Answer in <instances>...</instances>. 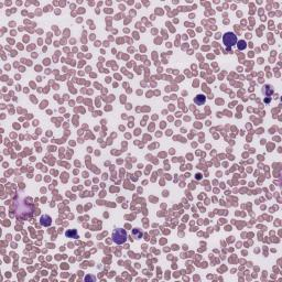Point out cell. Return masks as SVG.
I'll return each instance as SVG.
<instances>
[{"label":"cell","mask_w":282,"mask_h":282,"mask_svg":"<svg viewBox=\"0 0 282 282\" xmlns=\"http://www.w3.org/2000/svg\"><path fill=\"white\" fill-rule=\"evenodd\" d=\"M205 101H206V96L203 94L196 95L195 99H194V103L196 105H203V104H205Z\"/></svg>","instance_id":"obj_4"},{"label":"cell","mask_w":282,"mask_h":282,"mask_svg":"<svg viewBox=\"0 0 282 282\" xmlns=\"http://www.w3.org/2000/svg\"><path fill=\"white\" fill-rule=\"evenodd\" d=\"M112 240H114L115 244H117V245H123V244H125L127 240V232L125 229H121V228L115 229V232L112 233Z\"/></svg>","instance_id":"obj_1"},{"label":"cell","mask_w":282,"mask_h":282,"mask_svg":"<svg viewBox=\"0 0 282 282\" xmlns=\"http://www.w3.org/2000/svg\"><path fill=\"white\" fill-rule=\"evenodd\" d=\"M237 47H238V50H240V51L245 50V49L247 47L246 41H244V40L237 41Z\"/></svg>","instance_id":"obj_5"},{"label":"cell","mask_w":282,"mask_h":282,"mask_svg":"<svg viewBox=\"0 0 282 282\" xmlns=\"http://www.w3.org/2000/svg\"><path fill=\"white\" fill-rule=\"evenodd\" d=\"M237 35L234 32H226L223 36V42L226 47H232L237 44Z\"/></svg>","instance_id":"obj_2"},{"label":"cell","mask_w":282,"mask_h":282,"mask_svg":"<svg viewBox=\"0 0 282 282\" xmlns=\"http://www.w3.org/2000/svg\"><path fill=\"white\" fill-rule=\"evenodd\" d=\"M40 223H41V225H42V226H44V227H47V226H50V225L52 224V219H51L50 216H47V215H43V216H41Z\"/></svg>","instance_id":"obj_3"}]
</instances>
